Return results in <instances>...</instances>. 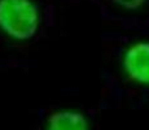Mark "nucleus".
<instances>
[{"instance_id":"1","label":"nucleus","mask_w":149,"mask_h":130,"mask_svg":"<svg viewBox=\"0 0 149 130\" xmlns=\"http://www.w3.org/2000/svg\"><path fill=\"white\" fill-rule=\"evenodd\" d=\"M56 22V0H0V42L27 47Z\"/></svg>"},{"instance_id":"2","label":"nucleus","mask_w":149,"mask_h":130,"mask_svg":"<svg viewBox=\"0 0 149 130\" xmlns=\"http://www.w3.org/2000/svg\"><path fill=\"white\" fill-rule=\"evenodd\" d=\"M119 69L128 82L149 86V40H136L121 51Z\"/></svg>"},{"instance_id":"3","label":"nucleus","mask_w":149,"mask_h":130,"mask_svg":"<svg viewBox=\"0 0 149 130\" xmlns=\"http://www.w3.org/2000/svg\"><path fill=\"white\" fill-rule=\"evenodd\" d=\"M35 130H91L87 113L77 108H51L43 111Z\"/></svg>"},{"instance_id":"4","label":"nucleus","mask_w":149,"mask_h":130,"mask_svg":"<svg viewBox=\"0 0 149 130\" xmlns=\"http://www.w3.org/2000/svg\"><path fill=\"white\" fill-rule=\"evenodd\" d=\"M148 0H105L108 5L125 12H136L140 11Z\"/></svg>"},{"instance_id":"5","label":"nucleus","mask_w":149,"mask_h":130,"mask_svg":"<svg viewBox=\"0 0 149 130\" xmlns=\"http://www.w3.org/2000/svg\"><path fill=\"white\" fill-rule=\"evenodd\" d=\"M65 1H73V0H65Z\"/></svg>"}]
</instances>
